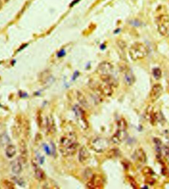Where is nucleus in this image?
I'll return each mask as SVG.
<instances>
[{"label": "nucleus", "instance_id": "f03ea898", "mask_svg": "<svg viewBox=\"0 0 169 189\" xmlns=\"http://www.w3.org/2000/svg\"><path fill=\"white\" fill-rule=\"evenodd\" d=\"M129 53L131 59L136 61L145 58L148 54V50L143 43L136 42L131 46Z\"/></svg>", "mask_w": 169, "mask_h": 189}, {"label": "nucleus", "instance_id": "ddd939ff", "mask_svg": "<svg viewBox=\"0 0 169 189\" xmlns=\"http://www.w3.org/2000/svg\"><path fill=\"white\" fill-rule=\"evenodd\" d=\"M46 131L49 134H52L56 132V128L55 125V121L52 115L49 116L46 119Z\"/></svg>", "mask_w": 169, "mask_h": 189}, {"label": "nucleus", "instance_id": "5701e85b", "mask_svg": "<svg viewBox=\"0 0 169 189\" xmlns=\"http://www.w3.org/2000/svg\"><path fill=\"white\" fill-rule=\"evenodd\" d=\"M2 1L4 2L5 3H7L9 1V0H2Z\"/></svg>", "mask_w": 169, "mask_h": 189}, {"label": "nucleus", "instance_id": "aec40b11", "mask_svg": "<svg viewBox=\"0 0 169 189\" xmlns=\"http://www.w3.org/2000/svg\"><path fill=\"white\" fill-rule=\"evenodd\" d=\"M3 183H4V186H5L6 188L10 189H15L14 185V183H12L11 181H8V180H5L4 181Z\"/></svg>", "mask_w": 169, "mask_h": 189}, {"label": "nucleus", "instance_id": "1a4fd4ad", "mask_svg": "<svg viewBox=\"0 0 169 189\" xmlns=\"http://www.w3.org/2000/svg\"><path fill=\"white\" fill-rule=\"evenodd\" d=\"M113 70V66L107 62H102L98 65L97 67V71L100 75L110 74Z\"/></svg>", "mask_w": 169, "mask_h": 189}, {"label": "nucleus", "instance_id": "0eeeda50", "mask_svg": "<svg viewBox=\"0 0 169 189\" xmlns=\"http://www.w3.org/2000/svg\"><path fill=\"white\" fill-rule=\"evenodd\" d=\"M120 71L124 76V79L127 85H132L135 81V77L131 69L126 65H121L120 66Z\"/></svg>", "mask_w": 169, "mask_h": 189}, {"label": "nucleus", "instance_id": "dca6fc26", "mask_svg": "<svg viewBox=\"0 0 169 189\" xmlns=\"http://www.w3.org/2000/svg\"><path fill=\"white\" fill-rule=\"evenodd\" d=\"M17 152L15 146L12 145H9L6 148V154L8 158H11L15 155Z\"/></svg>", "mask_w": 169, "mask_h": 189}, {"label": "nucleus", "instance_id": "9b49d317", "mask_svg": "<svg viewBox=\"0 0 169 189\" xmlns=\"http://www.w3.org/2000/svg\"><path fill=\"white\" fill-rule=\"evenodd\" d=\"M19 145L21 159L23 163H26L28 160V149L27 145L24 140H21Z\"/></svg>", "mask_w": 169, "mask_h": 189}, {"label": "nucleus", "instance_id": "f257e3e1", "mask_svg": "<svg viewBox=\"0 0 169 189\" xmlns=\"http://www.w3.org/2000/svg\"><path fill=\"white\" fill-rule=\"evenodd\" d=\"M79 146L78 138L74 132H68L63 135L59 141V151L63 156L68 157L76 153Z\"/></svg>", "mask_w": 169, "mask_h": 189}, {"label": "nucleus", "instance_id": "6ab92c4d", "mask_svg": "<svg viewBox=\"0 0 169 189\" xmlns=\"http://www.w3.org/2000/svg\"><path fill=\"white\" fill-rule=\"evenodd\" d=\"M0 141H1V143L4 144V145H5L9 142L10 138H8V136H7V134H4L0 137Z\"/></svg>", "mask_w": 169, "mask_h": 189}, {"label": "nucleus", "instance_id": "f8f14e48", "mask_svg": "<svg viewBox=\"0 0 169 189\" xmlns=\"http://www.w3.org/2000/svg\"><path fill=\"white\" fill-rule=\"evenodd\" d=\"M90 159V154L87 149L84 147H82L79 151V161L82 163H87Z\"/></svg>", "mask_w": 169, "mask_h": 189}, {"label": "nucleus", "instance_id": "4be33fe9", "mask_svg": "<svg viewBox=\"0 0 169 189\" xmlns=\"http://www.w3.org/2000/svg\"><path fill=\"white\" fill-rule=\"evenodd\" d=\"M2 6H3V4H2V0H0V10H1L2 8Z\"/></svg>", "mask_w": 169, "mask_h": 189}, {"label": "nucleus", "instance_id": "412c9836", "mask_svg": "<svg viewBox=\"0 0 169 189\" xmlns=\"http://www.w3.org/2000/svg\"><path fill=\"white\" fill-rule=\"evenodd\" d=\"M37 121H38V124L39 126L41 127L43 123L42 117V116H41V112H38V115H37Z\"/></svg>", "mask_w": 169, "mask_h": 189}, {"label": "nucleus", "instance_id": "4468645a", "mask_svg": "<svg viewBox=\"0 0 169 189\" xmlns=\"http://www.w3.org/2000/svg\"><path fill=\"white\" fill-rule=\"evenodd\" d=\"M33 165L34 166V172L36 179L40 181L45 180L46 178V175L45 172L43 171L42 169L38 167V166L35 163H34Z\"/></svg>", "mask_w": 169, "mask_h": 189}, {"label": "nucleus", "instance_id": "423d86ee", "mask_svg": "<svg viewBox=\"0 0 169 189\" xmlns=\"http://www.w3.org/2000/svg\"><path fill=\"white\" fill-rule=\"evenodd\" d=\"M73 110L78 123L82 128L87 129L89 127V122L86 118L84 110L77 105L74 107Z\"/></svg>", "mask_w": 169, "mask_h": 189}, {"label": "nucleus", "instance_id": "9d476101", "mask_svg": "<svg viewBox=\"0 0 169 189\" xmlns=\"http://www.w3.org/2000/svg\"><path fill=\"white\" fill-rule=\"evenodd\" d=\"M163 87L159 84H155L153 86L150 93V99L152 101H154L161 96L162 93Z\"/></svg>", "mask_w": 169, "mask_h": 189}, {"label": "nucleus", "instance_id": "20e7f679", "mask_svg": "<svg viewBox=\"0 0 169 189\" xmlns=\"http://www.w3.org/2000/svg\"><path fill=\"white\" fill-rule=\"evenodd\" d=\"M91 149L96 152H102L107 150L109 147V142L106 139L97 137L91 141Z\"/></svg>", "mask_w": 169, "mask_h": 189}, {"label": "nucleus", "instance_id": "2eb2a0df", "mask_svg": "<svg viewBox=\"0 0 169 189\" xmlns=\"http://www.w3.org/2000/svg\"><path fill=\"white\" fill-rule=\"evenodd\" d=\"M22 165L19 159L14 160L12 164L11 170L12 172L15 174H19L22 171Z\"/></svg>", "mask_w": 169, "mask_h": 189}, {"label": "nucleus", "instance_id": "39448f33", "mask_svg": "<svg viewBox=\"0 0 169 189\" xmlns=\"http://www.w3.org/2000/svg\"><path fill=\"white\" fill-rule=\"evenodd\" d=\"M157 29L162 36L168 34L169 30V16L167 14L160 15L157 19Z\"/></svg>", "mask_w": 169, "mask_h": 189}, {"label": "nucleus", "instance_id": "a211bd4d", "mask_svg": "<svg viewBox=\"0 0 169 189\" xmlns=\"http://www.w3.org/2000/svg\"><path fill=\"white\" fill-rule=\"evenodd\" d=\"M153 75L156 80H159L162 76V71L159 68H155L153 69Z\"/></svg>", "mask_w": 169, "mask_h": 189}, {"label": "nucleus", "instance_id": "f3484780", "mask_svg": "<svg viewBox=\"0 0 169 189\" xmlns=\"http://www.w3.org/2000/svg\"><path fill=\"white\" fill-rule=\"evenodd\" d=\"M136 157L141 163H145L146 161V155L142 149H139L136 152Z\"/></svg>", "mask_w": 169, "mask_h": 189}, {"label": "nucleus", "instance_id": "7ed1b4c3", "mask_svg": "<svg viewBox=\"0 0 169 189\" xmlns=\"http://www.w3.org/2000/svg\"><path fill=\"white\" fill-rule=\"evenodd\" d=\"M127 123L125 119L121 118L118 122V129L112 137V141L114 144L122 142L127 137Z\"/></svg>", "mask_w": 169, "mask_h": 189}, {"label": "nucleus", "instance_id": "6e6552de", "mask_svg": "<svg viewBox=\"0 0 169 189\" xmlns=\"http://www.w3.org/2000/svg\"><path fill=\"white\" fill-rule=\"evenodd\" d=\"M104 186L102 178L98 175H94L88 182L87 187L89 189H100Z\"/></svg>", "mask_w": 169, "mask_h": 189}]
</instances>
